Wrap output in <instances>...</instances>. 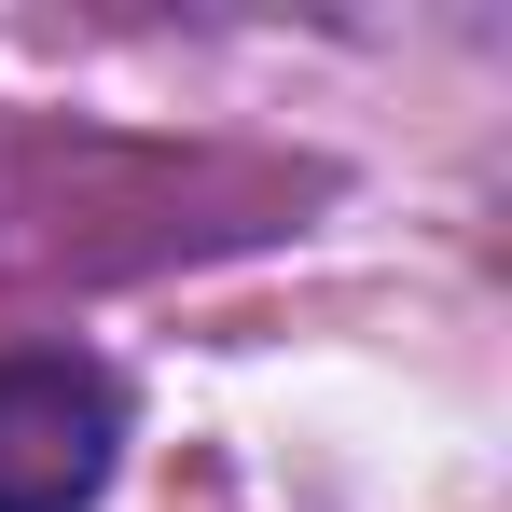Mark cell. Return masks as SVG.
Here are the masks:
<instances>
[{"label":"cell","instance_id":"obj_1","mask_svg":"<svg viewBox=\"0 0 512 512\" xmlns=\"http://www.w3.org/2000/svg\"><path fill=\"white\" fill-rule=\"evenodd\" d=\"M125 457V388L84 346H14L0 360V512H97Z\"/></svg>","mask_w":512,"mask_h":512}]
</instances>
